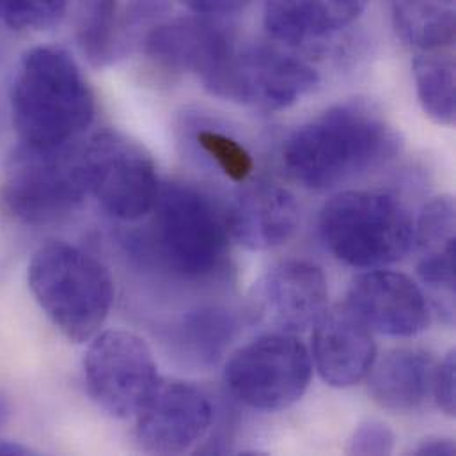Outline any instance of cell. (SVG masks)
<instances>
[{"instance_id": "1", "label": "cell", "mask_w": 456, "mask_h": 456, "mask_svg": "<svg viewBox=\"0 0 456 456\" xmlns=\"http://www.w3.org/2000/svg\"><path fill=\"white\" fill-rule=\"evenodd\" d=\"M400 150V134L375 107L345 102L297 128L282 162L305 189L327 191L386 166Z\"/></svg>"}, {"instance_id": "2", "label": "cell", "mask_w": 456, "mask_h": 456, "mask_svg": "<svg viewBox=\"0 0 456 456\" xmlns=\"http://www.w3.org/2000/svg\"><path fill=\"white\" fill-rule=\"evenodd\" d=\"M9 102L21 144L43 150L71 144L91 126L96 112L94 94L82 69L59 46L25 52Z\"/></svg>"}, {"instance_id": "3", "label": "cell", "mask_w": 456, "mask_h": 456, "mask_svg": "<svg viewBox=\"0 0 456 456\" xmlns=\"http://www.w3.org/2000/svg\"><path fill=\"white\" fill-rule=\"evenodd\" d=\"M27 281L39 307L73 343L93 339L110 313L114 284L109 270L75 245L48 243L37 248Z\"/></svg>"}, {"instance_id": "4", "label": "cell", "mask_w": 456, "mask_h": 456, "mask_svg": "<svg viewBox=\"0 0 456 456\" xmlns=\"http://www.w3.org/2000/svg\"><path fill=\"white\" fill-rule=\"evenodd\" d=\"M320 231L329 250L355 268H379L402 259L414 241L407 208L389 194L348 191L322 210Z\"/></svg>"}, {"instance_id": "5", "label": "cell", "mask_w": 456, "mask_h": 456, "mask_svg": "<svg viewBox=\"0 0 456 456\" xmlns=\"http://www.w3.org/2000/svg\"><path fill=\"white\" fill-rule=\"evenodd\" d=\"M89 194L82 148H30L9 159L0 185L2 205L27 226H50L69 217Z\"/></svg>"}, {"instance_id": "6", "label": "cell", "mask_w": 456, "mask_h": 456, "mask_svg": "<svg viewBox=\"0 0 456 456\" xmlns=\"http://www.w3.org/2000/svg\"><path fill=\"white\" fill-rule=\"evenodd\" d=\"M201 80L212 94L226 102L275 112L311 94L320 77L305 61L279 48L231 43Z\"/></svg>"}, {"instance_id": "7", "label": "cell", "mask_w": 456, "mask_h": 456, "mask_svg": "<svg viewBox=\"0 0 456 456\" xmlns=\"http://www.w3.org/2000/svg\"><path fill=\"white\" fill-rule=\"evenodd\" d=\"M151 212V241L167 268L183 277H203L217 268L228 226L207 194L185 183L160 185Z\"/></svg>"}, {"instance_id": "8", "label": "cell", "mask_w": 456, "mask_h": 456, "mask_svg": "<svg viewBox=\"0 0 456 456\" xmlns=\"http://www.w3.org/2000/svg\"><path fill=\"white\" fill-rule=\"evenodd\" d=\"M311 373L313 364L305 345L295 334L270 332L234 352L224 379L240 403L275 412L304 396Z\"/></svg>"}, {"instance_id": "9", "label": "cell", "mask_w": 456, "mask_h": 456, "mask_svg": "<svg viewBox=\"0 0 456 456\" xmlns=\"http://www.w3.org/2000/svg\"><path fill=\"white\" fill-rule=\"evenodd\" d=\"M87 191L114 219L135 223L151 214L160 183L151 155L137 141L103 132L82 148Z\"/></svg>"}, {"instance_id": "10", "label": "cell", "mask_w": 456, "mask_h": 456, "mask_svg": "<svg viewBox=\"0 0 456 456\" xmlns=\"http://www.w3.org/2000/svg\"><path fill=\"white\" fill-rule=\"evenodd\" d=\"M91 400L118 419L135 418L160 380L150 346L125 330L96 334L84 357Z\"/></svg>"}, {"instance_id": "11", "label": "cell", "mask_w": 456, "mask_h": 456, "mask_svg": "<svg viewBox=\"0 0 456 456\" xmlns=\"http://www.w3.org/2000/svg\"><path fill=\"white\" fill-rule=\"evenodd\" d=\"M212 418V405L198 387L160 379L135 416V437L146 453L182 455L208 434Z\"/></svg>"}, {"instance_id": "12", "label": "cell", "mask_w": 456, "mask_h": 456, "mask_svg": "<svg viewBox=\"0 0 456 456\" xmlns=\"http://www.w3.org/2000/svg\"><path fill=\"white\" fill-rule=\"evenodd\" d=\"M346 305L371 330L386 336L411 338L430 325V309L421 288L393 270H371L355 277Z\"/></svg>"}, {"instance_id": "13", "label": "cell", "mask_w": 456, "mask_h": 456, "mask_svg": "<svg viewBox=\"0 0 456 456\" xmlns=\"http://www.w3.org/2000/svg\"><path fill=\"white\" fill-rule=\"evenodd\" d=\"M329 288L323 272L307 261L275 265L256 291L257 311L273 332L297 334L314 325L327 307Z\"/></svg>"}, {"instance_id": "14", "label": "cell", "mask_w": 456, "mask_h": 456, "mask_svg": "<svg viewBox=\"0 0 456 456\" xmlns=\"http://www.w3.org/2000/svg\"><path fill=\"white\" fill-rule=\"evenodd\" d=\"M313 359L323 382L332 387L362 382L377 361L371 329L346 304L325 309L314 323Z\"/></svg>"}, {"instance_id": "15", "label": "cell", "mask_w": 456, "mask_h": 456, "mask_svg": "<svg viewBox=\"0 0 456 456\" xmlns=\"http://www.w3.org/2000/svg\"><path fill=\"white\" fill-rule=\"evenodd\" d=\"M228 30L207 18H176L155 25L144 37L146 55L175 73H196L200 78L231 46Z\"/></svg>"}, {"instance_id": "16", "label": "cell", "mask_w": 456, "mask_h": 456, "mask_svg": "<svg viewBox=\"0 0 456 456\" xmlns=\"http://www.w3.org/2000/svg\"><path fill=\"white\" fill-rule=\"evenodd\" d=\"M300 224L295 198L272 183L254 185L231 207L226 226L231 236L248 250H268L293 238Z\"/></svg>"}, {"instance_id": "17", "label": "cell", "mask_w": 456, "mask_h": 456, "mask_svg": "<svg viewBox=\"0 0 456 456\" xmlns=\"http://www.w3.org/2000/svg\"><path fill=\"white\" fill-rule=\"evenodd\" d=\"M368 0H265V27L279 41L305 43L329 37L366 11Z\"/></svg>"}, {"instance_id": "18", "label": "cell", "mask_w": 456, "mask_h": 456, "mask_svg": "<svg viewBox=\"0 0 456 456\" xmlns=\"http://www.w3.org/2000/svg\"><path fill=\"white\" fill-rule=\"evenodd\" d=\"M436 361L418 348H396L370 371L371 398L386 411L409 414L432 396Z\"/></svg>"}, {"instance_id": "19", "label": "cell", "mask_w": 456, "mask_h": 456, "mask_svg": "<svg viewBox=\"0 0 456 456\" xmlns=\"http://www.w3.org/2000/svg\"><path fill=\"white\" fill-rule=\"evenodd\" d=\"M418 272L425 284L453 300L455 293L456 226L453 198L430 201L414 229Z\"/></svg>"}, {"instance_id": "20", "label": "cell", "mask_w": 456, "mask_h": 456, "mask_svg": "<svg viewBox=\"0 0 456 456\" xmlns=\"http://www.w3.org/2000/svg\"><path fill=\"white\" fill-rule=\"evenodd\" d=\"M236 334V322L229 311L207 307L185 314L171 334L175 354L191 366L216 364Z\"/></svg>"}, {"instance_id": "21", "label": "cell", "mask_w": 456, "mask_h": 456, "mask_svg": "<svg viewBox=\"0 0 456 456\" xmlns=\"http://www.w3.org/2000/svg\"><path fill=\"white\" fill-rule=\"evenodd\" d=\"M391 14L400 39L421 52L453 45L456 0H391Z\"/></svg>"}, {"instance_id": "22", "label": "cell", "mask_w": 456, "mask_h": 456, "mask_svg": "<svg viewBox=\"0 0 456 456\" xmlns=\"http://www.w3.org/2000/svg\"><path fill=\"white\" fill-rule=\"evenodd\" d=\"M119 0H75V37L94 68H105L119 55Z\"/></svg>"}, {"instance_id": "23", "label": "cell", "mask_w": 456, "mask_h": 456, "mask_svg": "<svg viewBox=\"0 0 456 456\" xmlns=\"http://www.w3.org/2000/svg\"><path fill=\"white\" fill-rule=\"evenodd\" d=\"M412 71L423 112L434 123L452 126L456 118L453 55L439 50L425 52L414 59Z\"/></svg>"}, {"instance_id": "24", "label": "cell", "mask_w": 456, "mask_h": 456, "mask_svg": "<svg viewBox=\"0 0 456 456\" xmlns=\"http://www.w3.org/2000/svg\"><path fill=\"white\" fill-rule=\"evenodd\" d=\"M68 11V0H0V21L16 32L46 30Z\"/></svg>"}, {"instance_id": "25", "label": "cell", "mask_w": 456, "mask_h": 456, "mask_svg": "<svg viewBox=\"0 0 456 456\" xmlns=\"http://www.w3.org/2000/svg\"><path fill=\"white\" fill-rule=\"evenodd\" d=\"M196 139L203 151L212 160H216L221 171L232 182H243L252 173V157L240 142H236L229 135L216 130H201L198 132Z\"/></svg>"}, {"instance_id": "26", "label": "cell", "mask_w": 456, "mask_h": 456, "mask_svg": "<svg viewBox=\"0 0 456 456\" xmlns=\"http://www.w3.org/2000/svg\"><path fill=\"white\" fill-rule=\"evenodd\" d=\"M393 430L380 421L362 423L352 436L348 452L352 455H389L395 450Z\"/></svg>"}, {"instance_id": "27", "label": "cell", "mask_w": 456, "mask_h": 456, "mask_svg": "<svg viewBox=\"0 0 456 456\" xmlns=\"http://www.w3.org/2000/svg\"><path fill=\"white\" fill-rule=\"evenodd\" d=\"M456 357L455 352H450L443 362L436 366L432 396L439 409L448 416H455L456 412Z\"/></svg>"}, {"instance_id": "28", "label": "cell", "mask_w": 456, "mask_h": 456, "mask_svg": "<svg viewBox=\"0 0 456 456\" xmlns=\"http://www.w3.org/2000/svg\"><path fill=\"white\" fill-rule=\"evenodd\" d=\"M182 5L201 16H217L228 14L243 9L250 0H178Z\"/></svg>"}, {"instance_id": "29", "label": "cell", "mask_w": 456, "mask_h": 456, "mask_svg": "<svg viewBox=\"0 0 456 456\" xmlns=\"http://www.w3.org/2000/svg\"><path fill=\"white\" fill-rule=\"evenodd\" d=\"M455 444L450 439H427L414 453L421 456H452L455 455Z\"/></svg>"}, {"instance_id": "30", "label": "cell", "mask_w": 456, "mask_h": 456, "mask_svg": "<svg viewBox=\"0 0 456 456\" xmlns=\"http://www.w3.org/2000/svg\"><path fill=\"white\" fill-rule=\"evenodd\" d=\"M32 455V450L20 444V443H12L7 439H0V456H23Z\"/></svg>"}, {"instance_id": "31", "label": "cell", "mask_w": 456, "mask_h": 456, "mask_svg": "<svg viewBox=\"0 0 456 456\" xmlns=\"http://www.w3.org/2000/svg\"><path fill=\"white\" fill-rule=\"evenodd\" d=\"M7 418V407H5V402L0 398V425L5 421Z\"/></svg>"}]
</instances>
